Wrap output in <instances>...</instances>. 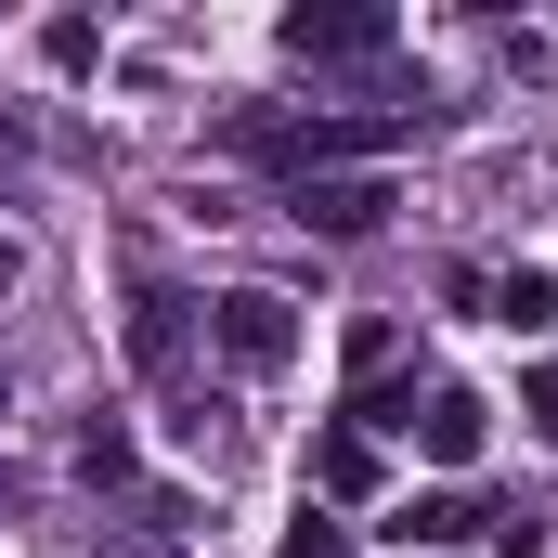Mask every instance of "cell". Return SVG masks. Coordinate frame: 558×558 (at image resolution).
Instances as JSON below:
<instances>
[{
    "label": "cell",
    "mask_w": 558,
    "mask_h": 558,
    "mask_svg": "<svg viewBox=\"0 0 558 558\" xmlns=\"http://www.w3.org/2000/svg\"><path fill=\"white\" fill-rule=\"evenodd\" d=\"M286 221H299V234H377V221H390V182H377V169L299 182V195H286Z\"/></svg>",
    "instance_id": "cell-3"
},
{
    "label": "cell",
    "mask_w": 558,
    "mask_h": 558,
    "mask_svg": "<svg viewBox=\"0 0 558 558\" xmlns=\"http://www.w3.org/2000/svg\"><path fill=\"white\" fill-rule=\"evenodd\" d=\"M494 325H507V338H533V325H558V286L533 274V260H520V274L494 286Z\"/></svg>",
    "instance_id": "cell-8"
},
{
    "label": "cell",
    "mask_w": 558,
    "mask_h": 558,
    "mask_svg": "<svg viewBox=\"0 0 558 558\" xmlns=\"http://www.w3.org/2000/svg\"><path fill=\"white\" fill-rule=\"evenodd\" d=\"M481 520H494V507H468V494H403V507H390V533H403V546H468V533H481Z\"/></svg>",
    "instance_id": "cell-6"
},
{
    "label": "cell",
    "mask_w": 558,
    "mask_h": 558,
    "mask_svg": "<svg viewBox=\"0 0 558 558\" xmlns=\"http://www.w3.org/2000/svg\"><path fill=\"white\" fill-rule=\"evenodd\" d=\"M78 481H131V428H118V416L78 428Z\"/></svg>",
    "instance_id": "cell-10"
},
{
    "label": "cell",
    "mask_w": 558,
    "mask_h": 558,
    "mask_svg": "<svg viewBox=\"0 0 558 558\" xmlns=\"http://www.w3.org/2000/svg\"><path fill=\"white\" fill-rule=\"evenodd\" d=\"M533 428H546V441H558V377H533Z\"/></svg>",
    "instance_id": "cell-12"
},
{
    "label": "cell",
    "mask_w": 558,
    "mask_h": 558,
    "mask_svg": "<svg viewBox=\"0 0 558 558\" xmlns=\"http://www.w3.org/2000/svg\"><path fill=\"white\" fill-rule=\"evenodd\" d=\"M403 428H416L441 468H468V454H481V428H494V403H481V390H428V403H416Z\"/></svg>",
    "instance_id": "cell-5"
},
{
    "label": "cell",
    "mask_w": 558,
    "mask_h": 558,
    "mask_svg": "<svg viewBox=\"0 0 558 558\" xmlns=\"http://www.w3.org/2000/svg\"><path fill=\"white\" fill-rule=\"evenodd\" d=\"M274 558H351V533H338V520H312V507H299V520H286V546Z\"/></svg>",
    "instance_id": "cell-11"
},
{
    "label": "cell",
    "mask_w": 558,
    "mask_h": 558,
    "mask_svg": "<svg viewBox=\"0 0 558 558\" xmlns=\"http://www.w3.org/2000/svg\"><path fill=\"white\" fill-rule=\"evenodd\" d=\"M312 481H325V494H377V441H364V428H325V441H312Z\"/></svg>",
    "instance_id": "cell-7"
},
{
    "label": "cell",
    "mask_w": 558,
    "mask_h": 558,
    "mask_svg": "<svg viewBox=\"0 0 558 558\" xmlns=\"http://www.w3.org/2000/svg\"><path fill=\"white\" fill-rule=\"evenodd\" d=\"M208 351L234 377H286L299 364V312H286L274 286H234V299H208Z\"/></svg>",
    "instance_id": "cell-1"
},
{
    "label": "cell",
    "mask_w": 558,
    "mask_h": 558,
    "mask_svg": "<svg viewBox=\"0 0 558 558\" xmlns=\"http://www.w3.org/2000/svg\"><path fill=\"white\" fill-rule=\"evenodd\" d=\"M286 52H299V65H312V52H325V65H364V52H390V13H312V0H299V13H286Z\"/></svg>",
    "instance_id": "cell-4"
},
{
    "label": "cell",
    "mask_w": 558,
    "mask_h": 558,
    "mask_svg": "<svg viewBox=\"0 0 558 558\" xmlns=\"http://www.w3.org/2000/svg\"><path fill=\"white\" fill-rule=\"evenodd\" d=\"M131 351H143V364L182 351V299H169V286H143V299H131Z\"/></svg>",
    "instance_id": "cell-9"
},
{
    "label": "cell",
    "mask_w": 558,
    "mask_h": 558,
    "mask_svg": "<svg viewBox=\"0 0 558 558\" xmlns=\"http://www.w3.org/2000/svg\"><path fill=\"white\" fill-rule=\"evenodd\" d=\"M247 156H286L299 182L325 169V156H377V143H403V118H234Z\"/></svg>",
    "instance_id": "cell-2"
}]
</instances>
